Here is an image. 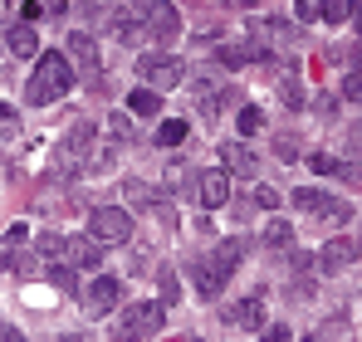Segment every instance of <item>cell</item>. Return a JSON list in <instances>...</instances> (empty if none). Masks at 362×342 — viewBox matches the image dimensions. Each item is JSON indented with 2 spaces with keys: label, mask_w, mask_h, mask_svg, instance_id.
<instances>
[{
  "label": "cell",
  "mask_w": 362,
  "mask_h": 342,
  "mask_svg": "<svg viewBox=\"0 0 362 342\" xmlns=\"http://www.w3.org/2000/svg\"><path fill=\"white\" fill-rule=\"evenodd\" d=\"M15 132H20V113L10 103H0V137H15Z\"/></svg>",
  "instance_id": "26"
},
{
  "label": "cell",
  "mask_w": 362,
  "mask_h": 342,
  "mask_svg": "<svg viewBox=\"0 0 362 342\" xmlns=\"http://www.w3.org/2000/svg\"><path fill=\"white\" fill-rule=\"evenodd\" d=\"M318 15H323L328 25H343V20H353V0H323Z\"/></svg>",
  "instance_id": "20"
},
{
  "label": "cell",
  "mask_w": 362,
  "mask_h": 342,
  "mask_svg": "<svg viewBox=\"0 0 362 342\" xmlns=\"http://www.w3.org/2000/svg\"><path fill=\"white\" fill-rule=\"evenodd\" d=\"M259 127H264V113H259V108H240V117H235V132H240V137H255Z\"/></svg>",
  "instance_id": "22"
},
{
  "label": "cell",
  "mask_w": 362,
  "mask_h": 342,
  "mask_svg": "<svg viewBox=\"0 0 362 342\" xmlns=\"http://www.w3.org/2000/svg\"><path fill=\"white\" fill-rule=\"evenodd\" d=\"M157 284H162V303H177V298H181V284H177V274H172V269H162V279H157Z\"/></svg>",
  "instance_id": "27"
},
{
  "label": "cell",
  "mask_w": 362,
  "mask_h": 342,
  "mask_svg": "<svg viewBox=\"0 0 362 342\" xmlns=\"http://www.w3.org/2000/svg\"><path fill=\"white\" fill-rule=\"evenodd\" d=\"M5 49H10V54H20V59H35V54H40V35H35V25H30V20H20V25L5 35Z\"/></svg>",
  "instance_id": "15"
},
{
  "label": "cell",
  "mask_w": 362,
  "mask_h": 342,
  "mask_svg": "<svg viewBox=\"0 0 362 342\" xmlns=\"http://www.w3.org/2000/svg\"><path fill=\"white\" fill-rule=\"evenodd\" d=\"M299 157V147H294V137H279V162H294Z\"/></svg>",
  "instance_id": "30"
},
{
  "label": "cell",
  "mask_w": 362,
  "mask_h": 342,
  "mask_svg": "<svg viewBox=\"0 0 362 342\" xmlns=\"http://www.w3.org/2000/svg\"><path fill=\"white\" fill-rule=\"evenodd\" d=\"M201 206L206 211H221V206H230V171L226 167H211V171H201Z\"/></svg>",
  "instance_id": "8"
},
{
  "label": "cell",
  "mask_w": 362,
  "mask_h": 342,
  "mask_svg": "<svg viewBox=\"0 0 362 342\" xmlns=\"http://www.w3.org/2000/svg\"><path fill=\"white\" fill-rule=\"evenodd\" d=\"M49 284L59 288V293H78V274L64 269V264H49Z\"/></svg>",
  "instance_id": "23"
},
{
  "label": "cell",
  "mask_w": 362,
  "mask_h": 342,
  "mask_svg": "<svg viewBox=\"0 0 362 342\" xmlns=\"http://www.w3.org/2000/svg\"><path fill=\"white\" fill-rule=\"evenodd\" d=\"M264 244H269V249H289V244H294V225L279 220V216H269V225H264Z\"/></svg>",
  "instance_id": "18"
},
{
  "label": "cell",
  "mask_w": 362,
  "mask_h": 342,
  "mask_svg": "<svg viewBox=\"0 0 362 342\" xmlns=\"http://www.w3.org/2000/svg\"><path fill=\"white\" fill-rule=\"evenodd\" d=\"M240 240H226V244H216L211 254H196L191 259V279H196V293L201 298H216L221 288H226V279H230V269L240 264Z\"/></svg>",
  "instance_id": "2"
},
{
  "label": "cell",
  "mask_w": 362,
  "mask_h": 342,
  "mask_svg": "<svg viewBox=\"0 0 362 342\" xmlns=\"http://www.w3.org/2000/svg\"><path fill=\"white\" fill-rule=\"evenodd\" d=\"M0 45H5V40H0Z\"/></svg>",
  "instance_id": "35"
},
{
  "label": "cell",
  "mask_w": 362,
  "mask_h": 342,
  "mask_svg": "<svg viewBox=\"0 0 362 342\" xmlns=\"http://www.w3.org/2000/svg\"><path fill=\"white\" fill-rule=\"evenodd\" d=\"M181 137H186V122H181V117H162V127H157V142H162V147H177Z\"/></svg>",
  "instance_id": "21"
},
{
  "label": "cell",
  "mask_w": 362,
  "mask_h": 342,
  "mask_svg": "<svg viewBox=\"0 0 362 342\" xmlns=\"http://www.w3.org/2000/svg\"><path fill=\"white\" fill-rule=\"evenodd\" d=\"M343 98L362 103V73H348V78H343Z\"/></svg>",
  "instance_id": "28"
},
{
  "label": "cell",
  "mask_w": 362,
  "mask_h": 342,
  "mask_svg": "<svg viewBox=\"0 0 362 342\" xmlns=\"http://www.w3.org/2000/svg\"><path fill=\"white\" fill-rule=\"evenodd\" d=\"M353 30L362 35V0H353Z\"/></svg>",
  "instance_id": "32"
},
{
  "label": "cell",
  "mask_w": 362,
  "mask_h": 342,
  "mask_svg": "<svg viewBox=\"0 0 362 342\" xmlns=\"http://www.w3.org/2000/svg\"><path fill=\"white\" fill-rule=\"evenodd\" d=\"M255 201H259V206H269V211H274V206H279V191H274V186H255Z\"/></svg>",
  "instance_id": "29"
},
{
  "label": "cell",
  "mask_w": 362,
  "mask_h": 342,
  "mask_svg": "<svg viewBox=\"0 0 362 342\" xmlns=\"http://www.w3.org/2000/svg\"><path fill=\"white\" fill-rule=\"evenodd\" d=\"M279 98H284V108H303V83H299V69L294 64H284V78H279Z\"/></svg>",
  "instance_id": "17"
},
{
  "label": "cell",
  "mask_w": 362,
  "mask_h": 342,
  "mask_svg": "<svg viewBox=\"0 0 362 342\" xmlns=\"http://www.w3.org/2000/svg\"><path fill=\"white\" fill-rule=\"evenodd\" d=\"M69 59H74L83 73H93V69H98V49H93V40H88V35H69Z\"/></svg>",
  "instance_id": "16"
},
{
  "label": "cell",
  "mask_w": 362,
  "mask_h": 342,
  "mask_svg": "<svg viewBox=\"0 0 362 342\" xmlns=\"http://www.w3.org/2000/svg\"><path fill=\"white\" fill-rule=\"evenodd\" d=\"M88 235H98V240H108V244H122V240H132V216H127L122 206H93Z\"/></svg>",
  "instance_id": "5"
},
{
  "label": "cell",
  "mask_w": 362,
  "mask_h": 342,
  "mask_svg": "<svg viewBox=\"0 0 362 342\" xmlns=\"http://www.w3.org/2000/svg\"><path fill=\"white\" fill-rule=\"evenodd\" d=\"M308 167L318 171V176H338V171H343V162H338L333 152H313V157H308Z\"/></svg>",
  "instance_id": "25"
},
{
  "label": "cell",
  "mask_w": 362,
  "mask_h": 342,
  "mask_svg": "<svg viewBox=\"0 0 362 342\" xmlns=\"http://www.w3.org/2000/svg\"><path fill=\"white\" fill-rule=\"evenodd\" d=\"M127 108H132V113H142V117H152L157 108H162V88H152V83H147V88H137V93L127 98Z\"/></svg>",
  "instance_id": "19"
},
{
  "label": "cell",
  "mask_w": 362,
  "mask_h": 342,
  "mask_svg": "<svg viewBox=\"0 0 362 342\" xmlns=\"http://www.w3.org/2000/svg\"><path fill=\"white\" fill-rule=\"evenodd\" d=\"M240 5H245V10H255V5H259V0H240Z\"/></svg>",
  "instance_id": "34"
},
{
  "label": "cell",
  "mask_w": 362,
  "mask_h": 342,
  "mask_svg": "<svg viewBox=\"0 0 362 342\" xmlns=\"http://www.w3.org/2000/svg\"><path fill=\"white\" fill-rule=\"evenodd\" d=\"M118 303H122V284L113 274H98V279L88 284V308H93V313H108V308H118Z\"/></svg>",
  "instance_id": "11"
},
{
  "label": "cell",
  "mask_w": 362,
  "mask_h": 342,
  "mask_svg": "<svg viewBox=\"0 0 362 342\" xmlns=\"http://www.w3.org/2000/svg\"><path fill=\"white\" fill-rule=\"evenodd\" d=\"M137 73H142V83H152V88L167 93V88H177V83H181L186 69H181V59H172V54H142V59H137Z\"/></svg>",
  "instance_id": "7"
},
{
  "label": "cell",
  "mask_w": 362,
  "mask_h": 342,
  "mask_svg": "<svg viewBox=\"0 0 362 342\" xmlns=\"http://www.w3.org/2000/svg\"><path fill=\"white\" fill-rule=\"evenodd\" d=\"M226 323H235L245 333H264V298H240V303L226 313Z\"/></svg>",
  "instance_id": "12"
},
{
  "label": "cell",
  "mask_w": 362,
  "mask_h": 342,
  "mask_svg": "<svg viewBox=\"0 0 362 342\" xmlns=\"http://www.w3.org/2000/svg\"><path fill=\"white\" fill-rule=\"evenodd\" d=\"M88 147H93V122H69V132H64V142H59V167L83 162Z\"/></svg>",
  "instance_id": "9"
},
{
  "label": "cell",
  "mask_w": 362,
  "mask_h": 342,
  "mask_svg": "<svg viewBox=\"0 0 362 342\" xmlns=\"http://www.w3.org/2000/svg\"><path fill=\"white\" fill-rule=\"evenodd\" d=\"M0 338H20V333H15V328H10V323L0 318Z\"/></svg>",
  "instance_id": "33"
},
{
  "label": "cell",
  "mask_w": 362,
  "mask_h": 342,
  "mask_svg": "<svg viewBox=\"0 0 362 342\" xmlns=\"http://www.w3.org/2000/svg\"><path fill=\"white\" fill-rule=\"evenodd\" d=\"M358 254H362L358 240H328V244H323L318 269H323V274H343V269H353V264H358Z\"/></svg>",
  "instance_id": "10"
},
{
  "label": "cell",
  "mask_w": 362,
  "mask_h": 342,
  "mask_svg": "<svg viewBox=\"0 0 362 342\" xmlns=\"http://www.w3.org/2000/svg\"><path fill=\"white\" fill-rule=\"evenodd\" d=\"M69 88H74V64L64 54H40L30 83H25V103L30 108H49V103H59Z\"/></svg>",
  "instance_id": "1"
},
{
  "label": "cell",
  "mask_w": 362,
  "mask_h": 342,
  "mask_svg": "<svg viewBox=\"0 0 362 342\" xmlns=\"http://www.w3.org/2000/svg\"><path fill=\"white\" fill-rule=\"evenodd\" d=\"M294 206H299L303 216H313V220H328V225H343L348 220V206H338L328 191H313V186L294 191Z\"/></svg>",
  "instance_id": "6"
},
{
  "label": "cell",
  "mask_w": 362,
  "mask_h": 342,
  "mask_svg": "<svg viewBox=\"0 0 362 342\" xmlns=\"http://www.w3.org/2000/svg\"><path fill=\"white\" fill-rule=\"evenodd\" d=\"M69 264H74V269H98V264H103V244H98V235H88V240H69Z\"/></svg>",
  "instance_id": "14"
},
{
  "label": "cell",
  "mask_w": 362,
  "mask_h": 342,
  "mask_svg": "<svg viewBox=\"0 0 362 342\" xmlns=\"http://www.w3.org/2000/svg\"><path fill=\"white\" fill-rule=\"evenodd\" d=\"M35 249H40L45 259H64V254H69V240H59V235H40Z\"/></svg>",
  "instance_id": "24"
},
{
  "label": "cell",
  "mask_w": 362,
  "mask_h": 342,
  "mask_svg": "<svg viewBox=\"0 0 362 342\" xmlns=\"http://www.w3.org/2000/svg\"><path fill=\"white\" fill-rule=\"evenodd\" d=\"M132 15L162 40V45H172L177 40V30H181V20H177V5L172 0H132Z\"/></svg>",
  "instance_id": "4"
},
{
  "label": "cell",
  "mask_w": 362,
  "mask_h": 342,
  "mask_svg": "<svg viewBox=\"0 0 362 342\" xmlns=\"http://www.w3.org/2000/svg\"><path fill=\"white\" fill-rule=\"evenodd\" d=\"M221 162H226V171H235V176H255V171H259V157H255L245 142H226V147H221Z\"/></svg>",
  "instance_id": "13"
},
{
  "label": "cell",
  "mask_w": 362,
  "mask_h": 342,
  "mask_svg": "<svg viewBox=\"0 0 362 342\" xmlns=\"http://www.w3.org/2000/svg\"><path fill=\"white\" fill-rule=\"evenodd\" d=\"M162 323H167V303L147 298V303H127V308H122L113 333H118V338H157Z\"/></svg>",
  "instance_id": "3"
},
{
  "label": "cell",
  "mask_w": 362,
  "mask_h": 342,
  "mask_svg": "<svg viewBox=\"0 0 362 342\" xmlns=\"http://www.w3.org/2000/svg\"><path fill=\"white\" fill-rule=\"evenodd\" d=\"M64 10H69V0H45V15H49V20H59Z\"/></svg>",
  "instance_id": "31"
}]
</instances>
